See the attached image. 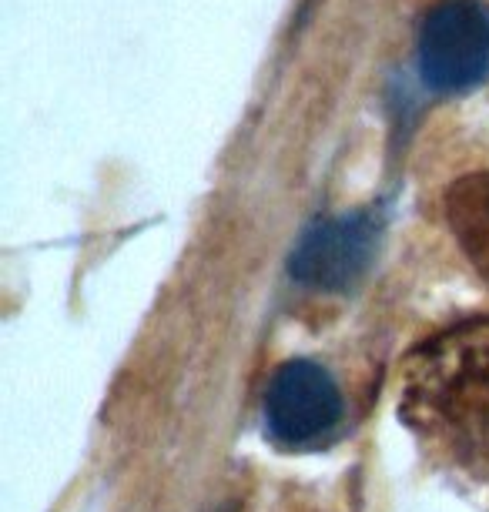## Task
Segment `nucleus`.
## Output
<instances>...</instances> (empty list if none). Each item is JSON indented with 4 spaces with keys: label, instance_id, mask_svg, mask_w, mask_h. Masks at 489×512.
I'll use <instances>...</instances> for the list:
<instances>
[{
    "label": "nucleus",
    "instance_id": "f257e3e1",
    "mask_svg": "<svg viewBox=\"0 0 489 512\" xmlns=\"http://www.w3.org/2000/svg\"><path fill=\"white\" fill-rule=\"evenodd\" d=\"M399 415L436 462L489 482V332H453L412 352Z\"/></svg>",
    "mask_w": 489,
    "mask_h": 512
},
{
    "label": "nucleus",
    "instance_id": "f03ea898",
    "mask_svg": "<svg viewBox=\"0 0 489 512\" xmlns=\"http://www.w3.org/2000/svg\"><path fill=\"white\" fill-rule=\"evenodd\" d=\"M419 74L433 91L456 94L489 77V4L439 0L419 27Z\"/></svg>",
    "mask_w": 489,
    "mask_h": 512
},
{
    "label": "nucleus",
    "instance_id": "7ed1b4c3",
    "mask_svg": "<svg viewBox=\"0 0 489 512\" xmlns=\"http://www.w3.org/2000/svg\"><path fill=\"white\" fill-rule=\"evenodd\" d=\"M339 419L342 399L329 372L305 359L285 362L275 372L265 392V422L282 446H312L329 436Z\"/></svg>",
    "mask_w": 489,
    "mask_h": 512
},
{
    "label": "nucleus",
    "instance_id": "20e7f679",
    "mask_svg": "<svg viewBox=\"0 0 489 512\" xmlns=\"http://www.w3.org/2000/svg\"><path fill=\"white\" fill-rule=\"evenodd\" d=\"M376 235L379 221L369 211L319 221L295 248L292 275L315 288H345L366 272Z\"/></svg>",
    "mask_w": 489,
    "mask_h": 512
},
{
    "label": "nucleus",
    "instance_id": "39448f33",
    "mask_svg": "<svg viewBox=\"0 0 489 512\" xmlns=\"http://www.w3.org/2000/svg\"><path fill=\"white\" fill-rule=\"evenodd\" d=\"M446 215L459 248L489 285V175L459 178L446 195Z\"/></svg>",
    "mask_w": 489,
    "mask_h": 512
}]
</instances>
